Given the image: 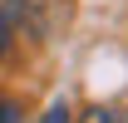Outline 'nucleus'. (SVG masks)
I'll use <instances>...</instances> for the list:
<instances>
[{"label":"nucleus","mask_w":128,"mask_h":123,"mask_svg":"<svg viewBox=\"0 0 128 123\" xmlns=\"http://www.w3.org/2000/svg\"><path fill=\"white\" fill-rule=\"evenodd\" d=\"M20 25H30V0H5V5H0V59H5L10 34H15Z\"/></svg>","instance_id":"obj_1"},{"label":"nucleus","mask_w":128,"mask_h":123,"mask_svg":"<svg viewBox=\"0 0 128 123\" xmlns=\"http://www.w3.org/2000/svg\"><path fill=\"white\" fill-rule=\"evenodd\" d=\"M79 123H128V108H108V104H98V108H89Z\"/></svg>","instance_id":"obj_2"},{"label":"nucleus","mask_w":128,"mask_h":123,"mask_svg":"<svg viewBox=\"0 0 128 123\" xmlns=\"http://www.w3.org/2000/svg\"><path fill=\"white\" fill-rule=\"evenodd\" d=\"M0 123H25V113H20V104H10V98H5V104H0Z\"/></svg>","instance_id":"obj_3"},{"label":"nucleus","mask_w":128,"mask_h":123,"mask_svg":"<svg viewBox=\"0 0 128 123\" xmlns=\"http://www.w3.org/2000/svg\"><path fill=\"white\" fill-rule=\"evenodd\" d=\"M40 123H69V104H64V98H59V104L49 108V113H44V118H40Z\"/></svg>","instance_id":"obj_4"}]
</instances>
